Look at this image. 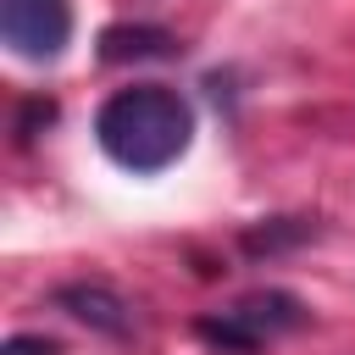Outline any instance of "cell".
I'll return each mask as SVG.
<instances>
[{
  "instance_id": "obj_1",
  "label": "cell",
  "mask_w": 355,
  "mask_h": 355,
  "mask_svg": "<svg viewBox=\"0 0 355 355\" xmlns=\"http://www.w3.org/2000/svg\"><path fill=\"white\" fill-rule=\"evenodd\" d=\"M94 139L122 172L150 178L183 161L194 139V105L166 83H133V89H116L94 111Z\"/></svg>"
},
{
  "instance_id": "obj_2",
  "label": "cell",
  "mask_w": 355,
  "mask_h": 355,
  "mask_svg": "<svg viewBox=\"0 0 355 355\" xmlns=\"http://www.w3.org/2000/svg\"><path fill=\"white\" fill-rule=\"evenodd\" d=\"M300 322H305V305H300L294 294H283V288H255V294H244V300H233V305L200 316L194 333H200L205 344H216V349L250 355V349H261V344L294 333Z\"/></svg>"
},
{
  "instance_id": "obj_3",
  "label": "cell",
  "mask_w": 355,
  "mask_h": 355,
  "mask_svg": "<svg viewBox=\"0 0 355 355\" xmlns=\"http://www.w3.org/2000/svg\"><path fill=\"white\" fill-rule=\"evenodd\" d=\"M0 39L22 61H55L72 39L67 0H0Z\"/></svg>"
},
{
  "instance_id": "obj_4",
  "label": "cell",
  "mask_w": 355,
  "mask_h": 355,
  "mask_svg": "<svg viewBox=\"0 0 355 355\" xmlns=\"http://www.w3.org/2000/svg\"><path fill=\"white\" fill-rule=\"evenodd\" d=\"M55 305L67 316H78L83 327L105 333V338H128L133 333V305L116 288H105V283H61L55 288Z\"/></svg>"
},
{
  "instance_id": "obj_5",
  "label": "cell",
  "mask_w": 355,
  "mask_h": 355,
  "mask_svg": "<svg viewBox=\"0 0 355 355\" xmlns=\"http://www.w3.org/2000/svg\"><path fill=\"white\" fill-rule=\"evenodd\" d=\"M161 55H172V33H161V28L122 22V28L100 33V61H161Z\"/></svg>"
},
{
  "instance_id": "obj_6",
  "label": "cell",
  "mask_w": 355,
  "mask_h": 355,
  "mask_svg": "<svg viewBox=\"0 0 355 355\" xmlns=\"http://www.w3.org/2000/svg\"><path fill=\"white\" fill-rule=\"evenodd\" d=\"M6 355H61V344L55 338H11Z\"/></svg>"
}]
</instances>
